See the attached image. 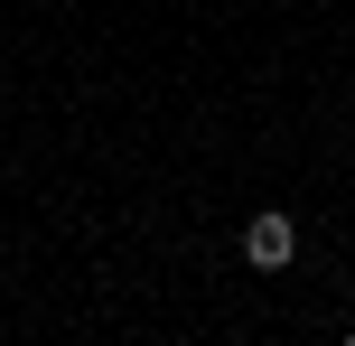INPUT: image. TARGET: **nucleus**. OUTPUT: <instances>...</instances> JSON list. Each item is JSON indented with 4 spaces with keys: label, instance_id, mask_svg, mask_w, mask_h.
<instances>
[{
    "label": "nucleus",
    "instance_id": "1",
    "mask_svg": "<svg viewBox=\"0 0 355 346\" xmlns=\"http://www.w3.org/2000/svg\"><path fill=\"white\" fill-rule=\"evenodd\" d=\"M290 253H300V225H290V216H252L243 225V262H252V272H281Z\"/></svg>",
    "mask_w": 355,
    "mask_h": 346
}]
</instances>
